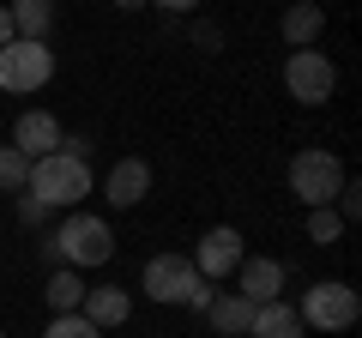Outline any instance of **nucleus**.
Listing matches in <instances>:
<instances>
[{
  "instance_id": "nucleus-1",
  "label": "nucleus",
  "mask_w": 362,
  "mask_h": 338,
  "mask_svg": "<svg viewBox=\"0 0 362 338\" xmlns=\"http://www.w3.org/2000/svg\"><path fill=\"white\" fill-rule=\"evenodd\" d=\"M25 194H37L49 211H73L78 199L90 194V157L73 151V145L61 139V151H49V157H37V163H30Z\"/></svg>"
},
{
  "instance_id": "nucleus-2",
  "label": "nucleus",
  "mask_w": 362,
  "mask_h": 338,
  "mask_svg": "<svg viewBox=\"0 0 362 338\" xmlns=\"http://www.w3.org/2000/svg\"><path fill=\"white\" fill-rule=\"evenodd\" d=\"M42 260H49V266H73V272H85V266H109V260H115V230H109L103 218H90V211H73V218L42 242Z\"/></svg>"
},
{
  "instance_id": "nucleus-3",
  "label": "nucleus",
  "mask_w": 362,
  "mask_h": 338,
  "mask_svg": "<svg viewBox=\"0 0 362 338\" xmlns=\"http://www.w3.org/2000/svg\"><path fill=\"white\" fill-rule=\"evenodd\" d=\"M344 182H350V169L338 163V157L326 151V145H308V151H296V157H290V194H296L308 211H314V206H332Z\"/></svg>"
},
{
  "instance_id": "nucleus-4",
  "label": "nucleus",
  "mask_w": 362,
  "mask_h": 338,
  "mask_svg": "<svg viewBox=\"0 0 362 338\" xmlns=\"http://www.w3.org/2000/svg\"><path fill=\"white\" fill-rule=\"evenodd\" d=\"M296 314H302V326H320V332H344V326H356V320H362V296L344 284V278H320V284L302 290Z\"/></svg>"
},
{
  "instance_id": "nucleus-5",
  "label": "nucleus",
  "mask_w": 362,
  "mask_h": 338,
  "mask_svg": "<svg viewBox=\"0 0 362 338\" xmlns=\"http://www.w3.org/2000/svg\"><path fill=\"white\" fill-rule=\"evenodd\" d=\"M284 91L296 97L302 109L332 103V91H338V66H332V54H326V49H290V61H284Z\"/></svg>"
},
{
  "instance_id": "nucleus-6",
  "label": "nucleus",
  "mask_w": 362,
  "mask_h": 338,
  "mask_svg": "<svg viewBox=\"0 0 362 338\" xmlns=\"http://www.w3.org/2000/svg\"><path fill=\"white\" fill-rule=\"evenodd\" d=\"M49 78H54V49H49V42H25V37H13L6 49H0V91L30 97V91H42Z\"/></svg>"
},
{
  "instance_id": "nucleus-7",
  "label": "nucleus",
  "mask_w": 362,
  "mask_h": 338,
  "mask_svg": "<svg viewBox=\"0 0 362 338\" xmlns=\"http://www.w3.org/2000/svg\"><path fill=\"white\" fill-rule=\"evenodd\" d=\"M242 254H247L242 230H235V223H218V230H206V235H199V247H194V272L218 284V278H230L235 266H242Z\"/></svg>"
},
{
  "instance_id": "nucleus-8",
  "label": "nucleus",
  "mask_w": 362,
  "mask_h": 338,
  "mask_svg": "<svg viewBox=\"0 0 362 338\" xmlns=\"http://www.w3.org/2000/svg\"><path fill=\"white\" fill-rule=\"evenodd\" d=\"M194 284H199V272H194V260H181V254H151V260H145V278H139V290L151 302H187Z\"/></svg>"
},
{
  "instance_id": "nucleus-9",
  "label": "nucleus",
  "mask_w": 362,
  "mask_h": 338,
  "mask_svg": "<svg viewBox=\"0 0 362 338\" xmlns=\"http://www.w3.org/2000/svg\"><path fill=\"white\" fill-rule=\"evenodd\" d=\"M278 290H284V260L242 254V266H235V296H247L259 308V302H278Z\"/></svg>"
},
{
  "instance_id": "nucleus-10",
  "label": "nucleus",
  "mask_w": 362,
  "mask_h": 338,
  "mask_svg": "<svg viewBox=\"0 0 362 338\" xmlns=\"http://www.w3.org/2000/svg\"><path fill=\"white\" fill-rule=\"evenodd\" d=\"M145 194H151V163H145V157H121V163L103 175V199L115 211H133Z\"/></svg>"
},
{
  "instance_id": "nucleus-11",
  "label": "nucleus",
  "mask_w": 362,
  "mask_h": 338,
  "mask_svg": "<svg viewBox=\"0 0 362 338\" xmlns=\"http://www.w3.org/2000/svg\"><path fill=\"white\" fill-rule=\"evenodd\" d=\"M61 139H66V133H61V121H54L49 109H25V115L13 121V145L30 157V163L49 157V151H61Z\"/></svg>"
},
{
  "instance_id": "nucleus-12",
  "label": "nucleus",
  "mask_w": 362,
  "mask_h": 338,
  "mask_svg": "<svg viewBox=\"0 0 362 338\" xmlns=\"http://www.w3.org/2000/svg\"><path fill=\"white\" fill-rule=\"evenodd\" d=\"M278 37H284L290 49H314V42L326 37V6H314V0H296V6L278 18Z\"/></svg>"
},
{
  "instance_id": "nucleus-13",
  "label": "nucleus",
  "mask_w": 362,
  "mask_h": 338,
  "mask_svg": "<svg viewBox=\"0 0 362 338\" xmlns=\"http://www.w3.org/2000/svg\"><path fill=\"white\" fill-rule=\"evenodd\" d=\"M206 320H211V332H223V338H247V326H254V302L235 296V290H218L211 308H206Z\"/></svg>"
},
{
  "instance_id": "nucleus-14",
  "label": "nucleus",
  "mask_w": 362,
  "mask_h": 338,
  "mask_svg": "<svg viewBox=\"0 0 362 338\" xmlns=\"http://www.w3.org/2000/svg\"><path fill=\"white\" fill-rule=\"evenodd\" d=\"M78 314H85V320L97 326V332H109V326H121V320H127V290H121V284H97V290H85Z\"/></svg>"
},
{
  "instance_id": "nucleus-15",
  "label": "nucleus",
  "mask_w": 362,
  "mask_h": 338,
  "mask_svg": "<svg viewBox=\"0 0 362 338\" xmlns=\"http://www.w3.org/2000/svg\"><path fill=\"white\" fill-rule=\"evenodd\" d=\"M302 332H308V326H302V314L290 308L284 296H278V302H259L254 326H247V338H302Z\"/></svg>"
},
{
  "instance_id": "nucleus-16",
  "label": "nucleus",
  "mask_w": 362,
  "mask_h": 338,
  "mask_svg": "<svg viewBox=\"0 0 362 338\" xmlns=\"http://www.w3.org/2000/svg\"><path fill=\"white\" fill-rule=\"evenodd\" d=\"M6 13H13V30L25 42H49L54 30V0H6Z\"/></svg>"
},
{
  "instance_id": "nucleus-17",
  "label": "nucleus",
  "mask_w": 362,
  "mask_h": 338,
  "mask_svg": "<svg viewBox=\"0 0 362 338\" xmlns=\"http://www.w3.org/2000/svg\"><path fill=\"white\" fill-rule=\"evenodd\" d=\"M42 296H49L54 314H78V302H85V278H78L73 266H54L49 284H42Z\"/></svg>"
},
{
  "instance_id": "nucleus-18",
  "label": "nucleus",
  "mask_w": 362,
  "mask_h": 338,
  "mask_svg": "<svg viewBox=\"0 0 362 338\" xmlns=\"http://www.w3.org/2000/svg\"><path fill=\"white\" fill-rule=\"evenodd\" d=\"M30 182V157L18 145H0V194H25Z\"/></svg>"
},
{
  "instance_id": "nucleus-19",
  "label": "nucleus",
  "mask_w": 362,
  "mask_h": 338,
  "mask_svg": "<svg viewBox=\"0 0 362 338\" xmlns=\"http://www.w3.org/2000/svg\"><path fill=\"white\" fill-rule=\"evenodd\" d=\"M338 235H344V218H338L332 206H314V211H308V242H320V247H332Z\"/></svg>"
},
{
  "instance_id": "nucleus-20",
  "label": "nucleus",
  "mask_w": 362,
  "mask_h": 338,
  "mask_svg": "<svg viewBox=\"0 0 362 338\" xmlns=\"http://www.w3.org/2000/svg\"><path fill=\"white\" fill-rule=\"evenodd\" d=\"M42 338H103V332H97V326H90L85 314H54Z\"/></svg>"
},
{
  "instance_id": "nucleus-21",
  "label": "nucleus",
  "mask_w": 362,
  "mask_h": 338,
  "mask_svg": "<svg viewBox=\"0 0 362 338\" xmlns=\"http://www.w3.org/2000/svg\"><path fill=\"white\" fill-rule=\"evenodd\" d=\"M332 211H338L344 223H356V218H362V187L344 182V187H338V199H332Z\"/></svg>"
},
{
  "instance_id": "nucleus-22",
  "label": "nucleus",
  "mask_w": 362,
  "mask_h": 338,
  "mask_svg": "<svg viewBox=\"0 0 362 338\" xmlns=\"http://www.w3.org/2000/svg\"><path fill=\"white\" fill-rule=\"evenodd\" d=\"M18 223H30V230H42V223H49V206H42L37 194H18Z\"/></svg>"
},
{
  "instance_id": "nucleus-23",
  "label": "nucleus",
  "mask_w": 362,
  "mask_h": 338,
  "mask_svg": "<svg viewBox=\"0 0 362 338\" xmlns=\"http://www.w3.org/2000/svg\"><path fill=\"white\" fill-rule=\"evenodd\" d=\"M211 296H218V290H211V278H199V284L187 290V308H199V314H206V308H211Z\"/></svg>"
},
{
  "instance_id": "nucleus-24",
  "label": "nucleus",
  "mask_w": 362,
  "mask_h": 338,
  "mask_svg": "<svg viewBox=\"0 0 362 338\" xmlns=\"http://www.w3.org/2000/svg\"><path fill=\"white\" fill-rule=\"evenodd\" d=\"M151 6H163V13H194L199 0H151Z\"/></svg>"
},
{
  "instance_id": "nucleus-25",
  "label": "nucleus",
  "mask_w": 362,
  "mask_h": 338,
  "mask_svg": "<svg viewBox=\"0 0 362 338\" xmlns=\"http://www.w3.org/2000/svg\"><path fill=\"white\" fill-rule=\"evenodd\" d=\"M18 30H13V13H6V6H0V49H6V42H13Z\"/></svg>"
},
{
  "instance_id": "nucleus-26",
  "label": "nucleus",
  "mask_w": 362,
  "mask_h": 338,
  "mask_svg": "<svg viewBox=\"0 0 362 338\" xmlns=\"http://www.w3.org/2000/svg\"><path fill=\"white\" fill-rule=\"evenodd\" d=\"M115 6H127V13H139V6H151V0H115Z\"/></svg>"
},
{
  "instance_id": "nucleus-27",
  "label": "nucleus",
  "mask_w": 362,
  "mask_h": 338,
  "mask_svg": "<svg viewBox=\"0 0 362 338\" xmlns=\"http://www.w3.org/2000/svg\"><path fill=\"white\" fill-rule=\"evenodd\" d=\"M0 338H6V326H0Z\"/></svg>"
}]
</instances>
